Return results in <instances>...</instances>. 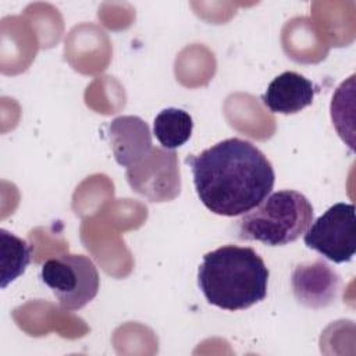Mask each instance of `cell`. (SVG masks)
Masks as SVG:
<instances>
[{
	"instance_id": "cell-11",
	"label": "cell",
	"mask_w": 356,
	"mask_h": 356,
	"mask_svg": "<svg viewBox=\"0 0 356 356\" xmlns=\"http://www.w3.org/2000/svg\"><path fill=\"white\" fill-rule=\"evenodd\" d=\"M1 242V288L19 277L31 261L29 245L14 234L0 229Z\"/></svg>"
},
{
	"instance_id": "cell-7",
	"label": "cell",
	"mask_w": 356,
	"mask_h": 356,
	"mask_svg": "<svg viewBox=\"0 0 356 356\" xmlns=\"http://www.w3.org/2000/svg\"><path fill=\"white\" fill-rule=\"evenodd\" d=\"M292 291L296 300L307 307L330 306L338 296L341 278L324 260L298 264L292 273Z\"/></svg>"
},
{
	"instance_id": "cell-5",
	"label": "cell",
	"mask_w": 356,
	"mask_h": 356,
	"mask_svg": "<svg viewBox=\"0 0 356 356\" xmlns=\"http://www.w3.org/2000/svg\"><path fill=\"white\" fill-rule=\"evenodd\" d=\"M309 249L332 263H348L356 252V218L352 203H335L303 235Z\"/></svg>"
},
{
	"instance_id": "cell-4",
	"label": "cell",
	"mask_w": 356,
	"mask_h": 356,
	"mask_svg": "<svg viewBox=\"0 0 356 356\" xmlns=\"http://www.w3.org/2000/svg\"><path fill=\"white\" fill-rule=\"evenodd\" d=\"M42 282L49 286L63 310H79L99 292V273L83 254L64 253L42 264Z\"/></svg>"
},
{
	"instance_id": "cell-9",
	"label": "cell",
	"mask_w": 356,
	"mask_h": 356,
	"mask_svg": "<svg viewBox=\"0 0 356 356\" xmlns=\"http://www.w3.org/2000/svg\"><path fill=\"white\" fill-rule=\"evenodd\" d=\"M318 88L295 71L275 76L261 96L263 104L271 113L295 114L310 106Z\"/></svg>"
},
{
	"instance_id": "cell-1",
	"label": "cell",
	"mask_w": 356,
	"mask_h": 356,
	"mask_svg": "<svg viewBox=\"0 0 356 356\" xmlns=\"http://www.w3.org/2000/svg\"><path fill=\"white\" fill-rule=\"evenodd\" d=\"M203 206L224 217L242 216L260 204L274 186L273 164L252 142L224 139L199 154L186 156Z\"/></svg>"
},
{
	"instance_id": "cell-2",
	"label": "cell",
	"mask_w": 356,
	"mask_h": 356,
	"mask_svg": "<svg viewBox=\"0 0 356 356\" xmlns=\"http://www.w3.org/2000/svg\"><path fill=\"white\" fill-rule=\"evenodd\" d=\"M270 271L257 252L224 245L203 256L197 285L206 300L222 310H245L267 296Z\"/></svg>"
},
{
	"instance_id": "cell-10",
	"label": "cell",
	"mask_w": 356,
	"mask_h": 356,
	"mask_svg": "<svg viewBox=\"0 0 356 356\" xmlns=\"http://www.w3.org/2000/svg\"><path fill=\"white\" fill-rule=\"evenodd\" d=\"M192 117L175 107L161 110L153 122V134L164 149L174 150L186 143L192 135Z\"/></svg>"
},
{
	"instance_id": "cell-8",
	"label": "cell",
	"mask_w": 356,
	"mask_h": 356,
	"mask_svg": "<svg viewBox=\"0 0 356 356\" xmlns=\"http://www.w3.org/2000/svg\"><path fill=\"white\" fill-rule=\"evenodd\" d=\"M107 136L115 161L131 167L153 147L149 125L136 115H121L107 125Z\"/></svg>"
},
{
	"instance_id": "cell-6",
	"label": "cell",
	"mask_w": 356,
	"mask_h": 356,
	"mask_svg": "<svg viewBox=\"0 0 356 356\" xmlns=\"http://www.w3.org/2000/svg\"><path fill=\"white\" fill-rule=\"evenodd\" d=\"M132 191L150 202H167L179 195L181 174L174 150L152 147L150 152L125 171Z\"/></svg>"
},
{
	"instance_id": "cell-3",
	"label": "cell",
	"mask_w": 356,
	"mask_h": 356,
	"mask_svg": "<svg viewBox=\"0 0 356 356\" xmlns=\"http://www.w3.org/2000/svg\"><path fill=\"white\" fill-rule=\"evenodd\" d=\"M313 218V206L305 195L292 189L277 191L242 214L238 221V238L282 246L305 234Z\"/></svg>"
}]
</instances>
